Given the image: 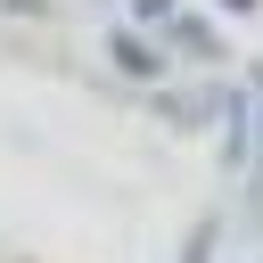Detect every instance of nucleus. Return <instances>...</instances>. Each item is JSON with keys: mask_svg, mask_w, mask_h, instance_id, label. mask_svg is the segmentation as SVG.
<instances>
[{"mask_svg": "<svg viewBox=\"0 0 263 263\" xmlns=\"http://www.w3.org/2000/svg\"><path fill=\"white\" fill-rule=\"evenodd\" d=\"M115 58H123V66H132V74H164V66H156V58H148V49H140V41H115Z\"/></svg>", "mask_w": 263, "mask_h": 263, "instance_id": "nucleus-1", "label": "nucleus"}]
</instances>
